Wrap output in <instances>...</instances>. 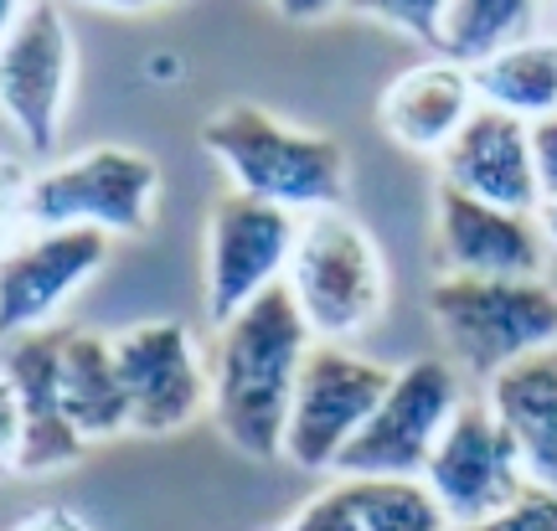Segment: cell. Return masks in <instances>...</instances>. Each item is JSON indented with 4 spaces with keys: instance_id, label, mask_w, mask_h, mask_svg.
Returning a JSON list of instances; mask_svg holds the SVG:
<instances>
[{
    "instance_id": "obj_1",
    "label": "cell",
    "mask_w": 557,
    "mask_h": 531,
    "mask_svg": "<svg viewBox=\"0 0 557 531\" xmlns=\"http://www.w3.org/2000/svg\"><path fill=\"white\" fill-rule=\"evenodd\" d=\"M310 351H315V335H310L284 284L253 299L227 325H218V341L207 356L212 418L238 454L284 459L289 403H295V382Z\"/></svg>"
},
{
    "instance_id": "obj_2",
    "label": "cell",
    "mask_w": 557,
    "mask_h": 531,
    "mask_svg": "<svg viewBox=\"0 0 557 531\" xmlns=\"http://www.w3.org/2000/svg\"><path fill=\"white\" fill-rule=\"evenodd\" d=\"M201 150L222 165L227 192L295 217L336 212L346 201V150L336 135L269 114L263 103H222L201 119Z\"/></svg>"
},
{
    "instance_id": "obj_3",
    "label": "cell",
    "mask_w": 557,
    "mask_h": 531,
    "mask_svg": "<svg viewBox=\"0 0 557 531\" xmlns=\"http://www.w3.org/2000/svg\"><path fill=\"white\" fill-rule=\"evenodd\" d=\"M429 316L444 335V361L485 387L521 361L557 351V289L547 279L438 274L429 289Z\"/></svg>"
},
{
    "instance_id": "obj_4",
    "label": "cell",
    "mask_w": 557,
    "mask_h": 531,
    "mask_svg": "<svg viewBox=\"0 0 557 531\" xmlns=\"http://www.w3.org/2000/svg\"><path fill=\"white\" fill-rule=\"evenodd\" d=\"M284 289L320 346H351L387 310L382 243L346 207L299 217V243L289 258V274H284Z\"/></svg>"
},
{
    "instance_id": "obj_5",
    "label": "cell",
    "mask_w": 557,
    "mask_h": 531,
    "mask_svg": "<svg viewBox=\"0 0 557 531\" xmlns=\"http://www.w3.org/2000/svg\"><path fill=\"white\" fill-rule=\"evenodd\" d=\"M160 165L135 145H88L47 160L32 176V227H88L103 237H139L156 222Z\"/></svg>"
},
{
    "instance_id": "obj_6",
    "label": "cell",
    "mask_w": 557,
    "mask_h": 531,
    "mask_svg": "<svg viewBox=\"0 0 557 531\" xmlns=\"http://www.w3.org/2000/svg\"><path fill=\"white\" fill-rule=\"evenodd\" d=\"M459 408H465L459 372L444 356H418L398 367L372 423L341 454L336 480H423Z\"/></svg>"
},
{
    "instance_id": "obj_7",
    "label": "cell",
    "mask_w": 557,
    "mask_h": 531,
    "mask_svg": "<svg viewBox=\"0 0 557 531\" xmlns=\"http://www.w3.org/2000/svg\"><path fill=\"white\" fill-rule=\"evenodd\" d=\"M387 387H393V367H382V361L351 351V346H320L315 341V351L305 356V372L295 382L284 459L295 470L336 474L341 454L372 423Z\"/></svg>"
},
{
    "instance_id": "obj_8",
    "label": "cell",
    "mask_w": 557,
    "mask_h": 531,
    "mask_svg": "<svg viewBox=\"0 0 557 531\" xmlns=\"http://www.w3.org/2000/svg\"><path fill=\"white\" fill-rule=\"evenodd\" d=\"M78 83V37L58 5H21L11 37L0 41V119L47 160L58 150L62 119Z\"/></svg>"
},
{
    "instance_id": "obj_9",
    "label": "cell",
    "mask_w": 557,
    "mask_h": 531,
    "mask_svg": "<svg viewBox=\"0 0 557 531\" xmlns=\"http://www.w3.org/2000/svg\"><path fill=\"white\" fill-rule=\"evenodd\" d=\"M299 243V217L263 207L253 197L222 192L207 212V316L227 325L253 299L284 284Z\"/></svg>"
},
{
    "instance_id": "obj_10",
    "label": "cell",
    "mask_w": 557,
    "mask_h": 531,
    "mask_svg": "<svg viewBox=\"0 0 557 531\" xmlns=\"http://www.w3.org/2000/svg\"><path fill=\"white\" fill-rule=\"evenodd\" d=\"M114 361L129 397V433L165 439L212 413V372L181 320H139L114 335Z\"/></svg>"
},
{
    "instance_id": "obj_11",
    "label": "cell",
    "mask_w": 557,
    "mask_h": 531,
    "mask_svg": "<svg viewBox=\"0 0 557 531\" xmlns=\"http://www.w3.org/2000/svg\"><path fill=\"white\" fill-rule=\"evenodd\" d=\"M114 237L88 227H32L0 258V346L32 331H52L62 305L83 295L109 263Z\"/></svg>"
},
{
    "instance_id": "obj_12",
    "label": "cell",
    "mask_w": 557,
    "mask_h": 531,
    "mask_svg": "<svg viewBox=\"0 0 557 531\" xmlns=\"http://www.w3.org/2000/svg\"><path fill=\"white\" fill-rule=\"evenodd\" d=\"M423 491L438 501L449 527H475L485 516L506 511L511 501H521L532 485H527L521 454L511 433L496 423V413L485 403H465L423 470Z\"/></svg>"
},
{
    "instance_id": "obj_13",
    "label": "cell",
    "mask_w": 557,
    "mask_h": 531,
    "mask_svg": "<svg viewBox=\"0 0 557 531\" xmlns=\"http://www.w3.org/2000/svg\"><path fill=\"white\" fill-rule=\"evenodd\" d=\"M434 248L449 279H547L553 254L542 217L500 212L449 186L434 192Z\"/></svg>"
},
{
    "instance_id": "obj_14",
    "label": "cell",
    "mask_w": 557,
    "mask_h": 531,
    "mask_svg": "<svg viewBox=\"0 0 557 531\" xmlns=\"http://www.w3.org/2000/svg\"><path fill=\"white\" fill-rule=\"evenodd\" d=\"M438 186L475 197L500 212L542 217V186L532 165V124L496 109H475V119L438 156Z\"/></svg>"
},
{
    "instance_id": "obj_15",
    "label": "cell",
    "mask_w": 557,
    "mask_h": 531,
    "mask_svg": "<svg viewBox=\"0 0 557 531\" xmlns=\"http://www.w3.org/2000/svg\"><path fill=\"white\" fill-rule=\"evenodd\" d=\"M58 361H62V325L16 335V341L0 346V367L16 382L21 423H26L21 474H58L88 454V444L73 433L67 408H62V367Z\"/></svg>"
},
{
    "instance_id": "obj_16",
    "label": "cell",
    "mask_w": 557,
    "mask_h": 531,
    "mask_svg": "<svg viewBox=\"0 0 557 531\" xmlns=\"http://www.w3.org/2000/svg\"><path fill=\"white\" fill-rule=\"evenodd\" d=\"M475 78L444 58H423L387 78L377 99V124L408 156H444L455 135L475 119Z\"/></svg>"
},
{
    "instance_id": "obj_17",
    "label": "cell",
    "mask_w": 557,
    "mask_h": 531,
    "mask_svg": "<svg viewBox=\"0 0 557 531\" xmlns=\"http://www.w3.org/2000/svg\"><path fill=\"white\" fill-rule=\"evenodd\" d=\"M485 408L511 433L527 485L557 495V351H542L500 372L485 387Z\"/></svg>"
},
{
    "instance_id": "obj_18",
    "label": "cell",
    "mask_w": 557,
    "mask_h": 531,
    "mask_svg": "<svg viewBox=\"0 0 557 531\" xmlns=\"http://www.w3.org/2000/svg\"><path fill=\"white\" fill-rule=\"evenodd\" d=\"M62 408L83 444H109L129 433V397L114 361V335L99 331H67L62 325Z\"/></svg>"
},
{
    "instance_id": "obj_19",
    "label": "cell",
    "mask_w": 557,
    "mask_h": 531,
    "mask_svg": "<svg viewBox=\"0 0 557 531\" xmlns=\"http://www.w3.org/2000/svg\"><path fill=\"white\" fill-rule=\"evenodd\" d=\"M470 78H475L480 109L511 114L521 124L557 114V32H537L506 47L491 62H480Z\"/></svg>"
},
{
    "instance_id": "obj_20",
    "label": "cell",
    "mask_w": 557,
    "mask_h": 531,
    "mask_svg": "<svg viewBox=\"0 0 557 531\" xmlns=\"http://www.w3.org/2000/svg\"><path fill=\"white\" fill-rule=\"evenodd\" d=\"M547 21L553 16L527 5V0H459V5H444V16H438L434 58L459 62L465 73H475L480 62H491L496 52L547 32Z\"/></svg>"
},
{
    "instance_id": "obj_21",
    "label": "cell",
    "mask_w": 557,
    "mask_h": 531,
    "mask_svg": "<svg viewBox=\"0 0 557 531\" xmlns=\"http://www.w3.org/2000/svg\"><path fill=\"white\" fill-rule=\"evenodd\" d=\"M357 495L361 531H455L423 480H346Z\"/></svg>"
},
{
    "instance_id": "obj_22",
    "label": "cell",
    "mask_w": 557,
    "mask_h": 531,
    "mask_svg": "<svg viewBox=\"0 0 557 531\" xmlns=\"http://www.w3.org/2000/svg\"><path fill=\"white\" fill-rule=\"evenodd\" d=\"M32 176L37 171H26V160L0 150V258L32 233Z\"/></svg>"
},
{
    "instance_id": "obj_23",
    "label": "cell",
    "mask_w": 557,
    "mask_h": 531,
    "mask_svg": "<svg viewBox=\"0 0 557 531\" xmlns=\"http://www.w3.org/2000/svg\"><path fill=\"white\" fill-rule=\"evenodd\" d=\"M278 531H361L357 495H351L346 480H331L325 491L310 495V501H305V506H299Z\"/></svg>"
},
{
    "instance_id": "obj_24",
    "label": "cell",
    "mask_w": 557,
    "mask_h": 531,
    "mask_svg": "<svg viewBox=\"0 0 557 531\" xmlns=\"http://www.w3.org/2000/svg\"><path fill=\"white\" fill-rule=\"evenodd\" d=\"M455 531H557V495L527 491L521 501H511L506 511L485 516L475 527H455Z\"/></svg>"
},
{
    "instance_id": "obj_25",
    "label": "cell",
    "mask_w": 557,
    "mask_h": 531,
    "mask_svg": "<svg viewBox=\"0 0 557 531\" xmlns=\"http://www.w3.org/2000/svg\"><path fill=\"white\" fill-rule=\"evenodd\" d=\"M367 16L382 21V26H393V32H403V37L423 41V47H434L444 5H438V0H413V5H367Z\"/></svg>"
},
{
    "instance_id": "obj_26",
    "label": "cell",
    "mask_w": 557,
    "mask_h": 531,
    "mask_svg": "<svg viewBox=\"0 0 557 531\" xmlns=\"http://www.w3.org/2000/svg\"><path fill=\"white\" fill-rule=\"evenodd\" d=\"M21 444H26L21 397H16V382L0 367V480H5V474H21Z\"/></svg>"
},
{
    "instance_id": "obj_27",
    "label": "cell",
    "mask_w": 557,
    "mask_h": 531,
    "mask_svg": "<svg viewBox=\"0 0 557 531\" xmlns=\"http://www.w3.org/2000/svg\"><path fill=\"white\" fill-rule=\"evenodd\" d=\"M532 165H537L542 207H557V114L532 124Z\"/></svg>"
},
{
    "instance_id": "obj_28",
    "label": "cell",
    "mask_w": 557,
    "mask_h": 531,
    "mask_svg": "<svg viewBox=\"0 0 557 531\" xmlns=\"http://www.w3.org/2000/svg\"><path fill=\"white\" fill-rule=\"evenodd\" d=\"M11 531H94V527H88L73 506H41V511H32L26 521H16Z\"/></svg>"
},
{
    "instance_id": "obj_29",
    "label": "cell",
    "mask_w": 557,
    "mask_h": 531,
    "mask_svg": "<svg viewBox=\"0 0 557 531\" xmlns=\"http://www.w3.org/2000/svg\"><path fill=\"white\" fill-rule=\"evenodd\" d=\"M16 16H21V5H11V0H0V41L11 37V26H16Z\"/></svg>"
},
{
    "instance_id": "obj_30",
    "label": "cell",
    "mask_w": 557,
    "mask_h": 531,
    "mask_svg": "<svg viewBox=\"0 0 557 531\" xmlns=\"http://www.w3.org/2000/svg\"><path fill=\"white\" fill-rule=\"evenodd\" d=\"M542 233H547V243L557 248V207H542Z\"/></svg>"
},
{
    "instance_id": "obj_31",
    "label": "cell",
    "mask_w": 557,
    "mask_h": 531,
    "mask_svg": "<svg viewBox=\"0 0 557 531\" xmlns=\"http://www.w3.org/2000/svg\"><path fill=\"white\" fill-rule=\"evenodd\" d=\"M553 26H557V16H553Z\"/></svg>"
}]
</instances>
